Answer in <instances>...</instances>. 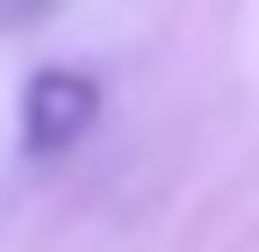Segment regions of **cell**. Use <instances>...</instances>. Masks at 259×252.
<instances>
[{"label": "cell", "mask_w": 259, "mask_h": 252, "mask_svg": "<svg viewBox=\"0 0 259 252\" xmlns=\"http://www.w3.org/2000/svg\"><path fill=\"white\" fill-rule=\"evenodd\" d=\"M94 115H101V87L87 72H72V65H44L29 79V94H22V144H29V159L72 151L94 130Z\"/></svg>", "instance_id": "1"}]
</instances>
